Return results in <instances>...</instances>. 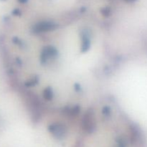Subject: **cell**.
<instances>
[{"label": "cell", "instance_id": "cell-1", "mask_svg": "<svg viewBox=\"0 0 147 147\" xmlns=\"http://www.w3.org/2000/svg\"><path fill=\"white\" fill-rule=\"evenodd\" d=\"M83 127L86 131L92 133L96 129V119L94 111L92 109H88L85 113L83 119Z\"/></svg>", "mask_w": 147, "mask_h": 147}, {"label": "cell", "instance_id": "cell-2", "mask_svg": "<svg viewBox=\"0 0 147 147\" xmlns=\"http://www.w3.org/2000/svg\"><path fill=\"white\" fill-rule=\"evenodd\" d=\"M57 27V24L54 22L52 21H43L37 23L34 26L32 30L34 32H45L53 31L55 30Z\"/></svg>", "mask_w": 147, "mask_h": 147}, {"label": "cell", "instance_id": "cell-3", "mask_svg": "<svg viewBox=\"0 0 147 147\" xmlns=\"http://www.w3.org/2000/svg\"><path fill=\"white\" fill-rule=\"evenodd\" d=\"M57 50L53 46H46L43 48L40 55V62L42 64H45L50 59H54L57 57Z\"/></svg>", "mask_w": 147, "mask_h": 147}, {"label": "cell", "instance_id": "cell-4", "mask_svg": "<svg viewBox=\"0 0 147 147\" xmlns=\"http://www.w3.org/2000/svg\"><path fill=\"white\" fill-rule=\"evenodd\" d=\"M48 130L57 139H62L66 134L67 129L64 124L60 123H55L50 124L48 126Z\"/></svg>", "mask_w": 147, "mask_h": 147}, {"label": "cell", "instance_id": "cell-5", "mask_svg": "<svg viewBox=\"0 0 147 147\" xmlns=\"http://www.w3.org/2000/svg\"><path fill=\"white\" fill-rule=\"evenodd\" d=\"M90 47V39L89 34L86 30L81 33V50L82 53H86Z\"/></svg>", "mask_w": 147, "mask_h": 147}, {"label": "cell", "instance_id": "cell-6", "mask_svg": "<svg viewBox=\"0 0 147 147\" xmlns=\"http://www.w3.org/2000/svg\"><path fill=\"white\" fill-rule=\"evenodd\" d=\"M43 96L47 100H51L53 98V89L50 87H47L43 92Z\"/></svg>", "mask_w": 147, "mask_h": 147}, {"label": "cell", "instance_id": "cell-7", "mask_svg": "<svg viewBox=\"0 0 147 147\" xmlns=\"http://www.w3.org/2000/svg\"><path fill=\"white\" fill-rule=\"evenodd\" d=\"M38 83H39L38 77H37V76H34V77H33L32 79L27 80V81L24 83V85H25V86H27V87H32V86H36Z\"/></svg>", "mask_w": 147, "mask_h": 147}, {"label": "cell", "instance_id": "cell-8", "mask_svg": "<svg viewBox=\"0 0 147 147\" xmlns=\"http://www.w3.org/2000/svg\"><path fill=\"white\" fill-rule=\"evenodd\" d=\"M80 109L78 106H76L74 107H73V109H70V114L73 116H76L78 115V113H80Z\"/></svg>", "mask_w": 147, "mask_h": 147}, {"label": "cell", "instance_id": "cell-9", "mask_svg": "<svg viewBox=\"0 0 147 147\" xmlns=\"http://www.w3.org/2000/svg\"><path fill=\"white\" fill-rule=\"evenodd\" d=\"M101 14H103L104 17H109L111 15V10L109 7H106V8H103L101 9Z\"/></svg>", "mask_w": 147, "mask_h": 147}, {"label": "cell", "instance_id": "cell-10", "mask_svg": "<svg viewBox=\"0 0 147 147\" xmlns=\"http://www.w3.org/2000/svg\"><path fill=\"white\" fill-rule=\"evenodd\" d=\"M111 110L109 106H104L102 109V113L104 116H109L111 114Z\"/></svg>", "mask_w": 147, "mask_h": 147}, {"label": "cell", "instance_id": "cell-11", "mask_svg": "<svg viewBox=\"0 0 147 147\" xmlns=\"http://www.w3.org/2000/svg\"><path fill=\"white\" fill-rule=\"evenodd\" d=\"M12 14L15 16H20L21 15V11H20V10L18 9H15L13 10Z\"/></svg>", "mask_w": 147, "mask_h": 147}, {"label": "cell", "instance_id": "cell-12", "mask_svg": "<svg viewBox=\"0 0 147 147\" xmlns=\"http://www.w3.org/2000/svg\"><path fill=\"white\" fill-rule=\"evenodd\" d=\"M13 42H14L15 44L19 45H20V44H21L22 43L21 40H20L19 38H17V37H14V38H13Z\"/></svg>", "mask_w": 147, "mask_h": 147}, {"label": "cell", "instance_id": "cell-13", "mask_svg": "<svg viewBox=\"0 0 147 147\" xmlns=\"http://www.w3.org/2000/svg\"><path fill=\"white\" fill-rule=\"evenodd\" d=\"M74 88L76 91H79V90H80V86L79 84H78V83H76L74 85Z\"/></svg>", "mask_w": 147, "mask_h": 147}, {"label": "cell", "instance_id": "cell-14", "mask_svg": "<svg viewBox=\"0 0 147 147\" xmlns=\"http://www.w3.org/2000/svg\"><path fill=\"white\" fill-rule=\"evenodd\" d=\"M18 1L22 3V4H25V3H27L28 1V0H18Z\"/></svg>", "mask_w": 147, "mask_h": 147}, {"label": "cell", "instance_id": "cell-15", "mask_svg": "<svg viewBox=\"0 0 147 147\" xmlns=\"http://www.w3.org/2000/svg\"><path fill=\"white\" fill-rule=\"evenodd\" d=\"M136 0H125V1L126 2H134V1H136Z\"/></svg>", "mask_w": 147, "mask_h": 147}]
</instances>
